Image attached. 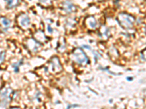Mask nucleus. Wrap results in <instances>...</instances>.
<instances>
[{
    "label": "nucleus",
    "mask_w": 146,
    "mask_h": 109,
    "mask_svg": "<svg viewBox=\"0 0 146 109\" xmlns=\"http://www.w3.org/2000/svg\"><path fill=\"white\" fill-rule=\"evenodd\" d=\"M119 25L125 29H129L133 27L135 23V18L131 15L125 12L120 13L116 18Z\"/></svg>",
    "instance_id": "1"
},
{
    "label": "nucleus",
    "mask_w": 146,
    "mask_h": 109,
    "mask_svg": "<svg viewBox=\"0 0 146 109\" xmlns=\"http://www.w3.org/2000/svg\"><path fill=\"white\" fill-rule=\"evenodd\" d=\"M73 60H75L78 64L80 65H86L89 63L88 57L85 54L83 50L80 48H76L72 51Z\"/></svg>",
    "instance_id": "2"
},
{
    "label": "nucleus",
    "mask_w": 146,
    "mask_h": 109,
    "mask_svg": "<svg viewBox=\"0 0 146 109\" xmlns=\"http://www.w3.org/2000/svg\"><path fill=\"white\" fill-rule=\"evenodd\" d=\"M62 8L67 14L72 13L75 10V5L70 0H66L62 3Z\"/></svg>",
    "instance_id": "3"
},
{
    "label": "nucleus",
    "mask_w": 146,
    "mask_h": 109,
    "mask_svg": "<svg viewBox=\"0 0 146 109\" xmlns=\"http://www.w3.org/2000/svg\"><path fill=\"white\" fill-rule=\"evenodd\" d=\"M18 20H19L20 25L24 28H27L30 24V19L28 15H22L19 16Z\"/></svg>",
    "instance_id": "4"
},
{
    "label": "nucleus",
    "mask_w": 146,
    "mask_h": 109,
    "mask_svg": "<svg viewBox=\"0 0 146 109\" xmlns=\"http://www.w3.org/2000/svg\"><path fill=\"white\" fill-rule=\"evenodd\" d=\"M86 23L88 24V26L91 28H95L97 26V23H96V19L94 18V17L90 16L88 17L86 19Z\"/></svg>",
    "instance_id": "5"
},
{
    "label": "nucleus",
    "mask_w": 146,
    "mask_h": 109,
    "mask_svg": "<svg viewBox=\"0 0 146 109\" xmlns=\"http://www.w3.org/2000/svg\"><path fill=\"white\" fill-rule=\"evenodd\" d=\"M7 2V7L10 9L15 8L19 5V1L18 0H5Z\"/></svg>",
    "instance_id": "6"
},
{
    "label": "nucleus",
    "mask_w": 146,
    "mask_h": 109,
    "mask_svg": "<svg viewBox=\"0 0 146 109\" xmlns=\"http://www.w3.org/2000/svg\"><path fill=\"white\" fill-rule=\"evenodd\" d=\"M1 20H2V23L5 27H9L10 26V20L7 18L5 17H1Z\"/></svg>",
    "instance_id": "7"
},
{
    "label": "nucleus",
    "mask_w": 146,
    "mask_h": 109,
    "mask_svg": "<svg viewBox=\"0 0 146 109\" xmlns=\"http://www.w3.org/2000/svg\"><path fill=\"white\" fill-rule=\"evenodd\" d=\"M23 63V60H20L19 61V63L17 64V63H15V64H13V67L14 68V71H15V73H18V71H19V66H21V65Z\"/></svg>",
    "instance_id": "8"
},
{
    "label": "nucleus",
    "mask_w": 146,
    "mask_h": 109,
    "mask_svg": "<svg viewBox=\"0 0 146 109\" xmlns=\"http://www.w3.org/2000/svg\"><path fill=\"white\" fill-rule=\"evenodd\" d=\"M40 1L42 5H50V4H51V1L50 0H40Z\"/></svg>",
    "instance_id": "9"
},
{
    "label": "nucleus",
    "mask_w": 146,
    "mask_h": 109,
    "mask_svg": "<svg viewBox=\"0 0 146 109\" xmlns=\"http://www.w3.org/2000/svg\"><path fill=\"white\" fill-rule=\"evenodd\" d=\"M141 58L143 60L146 61V49L141 52Z\"/></svg>",
    "instance_id": "10"
},
{
    "label": "nucleus",
    "mask_w": 146,
    "mask_h": 109,
    "mask_svg": "<svg viewBox=\"0 0 146 109\" xmlns=\"http://www.w3.org/2000/svg\"><path fill=\"white\" fill-rule=\"evenodd\" d=\"M5 52H1V63H2L5 60Z\"/></svg>",
    "instance_id": "11"
},
{
    "label": "nucleus",
    "mask_w": 146,
    "mask_h": 109,
    "mask_svg": "<svg viewBox=\"0 0 146 109\" xmlns=\"http://www.w3.org/2000/svg\"><path fill=\"white\" fill-rule=\"evenodd\" d=\"M75 108V107H79V105H70V106H67V108Z\"/></svg>",
    "instance_id": "12"
},
{
    "label": "nucleus",
    "mask_w": 146,
    "mask_h": 109,
    "mask_svg": "<svg viewBox=\"0 0 146 109\" xmlns=\"http://www.w3.org/2000/svg\"><path fill=\"white\" fill-rule=\"evenodd\" d=\"M48 32H50V33H51L52 32H53V29H52V28H51V26H48Z\"/></svg>",
    "instance_id": "13"
},
{
    "label": "nucleus",
    "mask_w": 146,
    "mask_h": 109,
    "mask_svg": "<svg viewBox=\"0 0 146 109\" xmlns=\"http://www.w3.org/2000/svg\"><path fill=\"white\" fill-rule=\"evenodd\" d=\"M132 80H133V77H131V76H128V77H127V81H132Z\"/></svg>",
    "instance_id": "14"
},
{
    "label": "nucleus",
    "mask_w": 146,
    "mask_h": 109,
    "mask_svg": "<svg viewBox=\"0 0 146 109\" xmlns=\"http://www.w3.org/2000/svg\"><path fill=\"white\" fill-rule=\"evenodd\" d=\"M145 33H146V27H145Z\"/></svg>",
    "instance_id": "15"
}]
</instances>
